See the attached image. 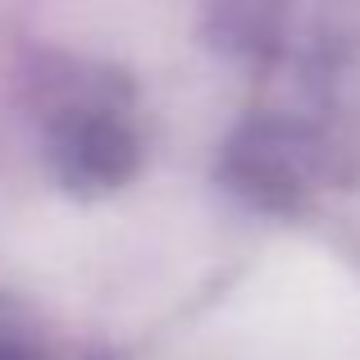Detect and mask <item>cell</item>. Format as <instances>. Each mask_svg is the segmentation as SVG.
I'll return each instance as SVG.
<instances>
[{
	"instance_id": "cell-2",
	"label": "cell",
	"mask_w": 360,
	"mask_h": 360,
	"mask_svg": "<svg viewBox=\"0 0 360 360\" xmlns=\"http://www.w3.org/2000/svg\"><path fill=\"white\" fill-rule=\"evenodd\" d=\"M0 360H37V356L27 352V347H18V342H5V338H0Z\"/></svg>"
},
{
	"instance_id": "cell-1",
	"label": "cell",
	"mask_w": 360,
	"mask_h": 360,
	"mask_svg": "<svg viewBox=\"0 0 360 360\" xmlns=\"http://www.w3.org/2000/svg\"><path fill=\"white\" fill-rule=\"evenodd\" d=\"M132 137L119 119L110 115H78L64 123L60 132V160L69 169V178L91 187H110L132 169Z\"/></svg>"
}]
</instances>
